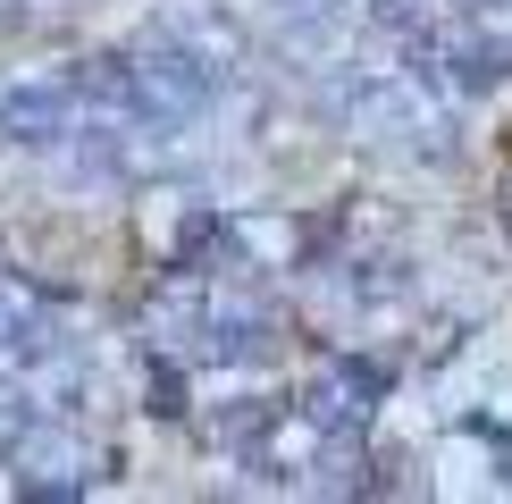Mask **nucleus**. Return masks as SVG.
Segmentation results:
<instances>
[{
  "instance_id": "nucleus-5",
  "label": "nucleus",
  "mask_w": 512,
  "mask_h": 504,
  "mask_svg": "<svg viewBox=\"0 0 512 504\" xmlns=\"http://www.w3.org/2000/svg\"><path fill=\"white\" fill-rule=\"evenodd\" d=\"M26 429H34V387L26 378H0V446H17Z\"/></svg>"
},
{
  "instance_id": "nucleus-3",
  "label": "nucleus",
  "mask_w": 512,
  "mask_h": 504,
  "mask_svg": "<svg viewBox=\"0 0 512 504\" xmlns=\"http://www.w3.org/2000/svg\"><path fill=\"white\" fill-rule=\"evenodd\" d=\"M9 454H17V496H84L93 488V454L68 429H26Z\"/></svg>"
},
{
  "instance_id": "nucleus-1",
  "label": "nucleus",
  "mask_w": 512,
  "mask_h": 504,
  "mask_svg": "<svg viewBox=\"0 0 512 504\" xmlns=\"http://www.w3.org/2000/svg\"><path fill=\"white\" fill-rule=\"evenodd\" d=\"M126 76H135V126H185L210 110V93H219V68L194 59L185 42H152V51L126 59Z\"/></svg>"
},
{
  "instance_id": "nucleus-7",
  "label": "nucleus",
  "mask_w": 512,
  "mask_h": 504,
  "mask_svg": "<svg viewBox=\"0 0 512 504\" xmlns=\"http://www.w3.org/2000/svg\"><path fill=\"white\" fill-rule=\"evenodd\" d=\"M152 412H185V378L177 370H152Z\"/></svg>"
},
{
  "instance_id": "nucleus-4",
  "label": "nucleus",
  "mask_w": 512,
  "mask_h": 504,
  "mask_svg": "<svg viewBox=\"0 0 512 504\" xmlns=\"http://www.w3.org/2000/svg\"><path fill=\"white\" fill-rule=\"evenodd\" d=\"M370 395H378V370H370V362H336V370H319V378H311L303 420H311L319 437H361V420H370Z\"/></svg>"
},
{
  "instance_id": "nucleus-6",
  "label": "nucleus",
  "mask_w": 512,
  "mask_h": 504,
  "mask_svg": "<svg viewBox=\"0 0 512 504\" xmlns=\"http://www.w3.org/2000/svg\"><path fill=\"white\" fill-rule=\"evenodd\" d=\"M26 320H34V303L17 286H0V353H17V336H26Z\"/></svg>"
},
{
  "instance_id": "nucleus-8",
  "label": "nucleus",
  "mask_w": 512,
  "mask_h": 504,
  "mask_svg": "<svg viewBox=\"0 0 512 504\" xmlns=\"http://www.w3.org/2000/svg\"><path fill=\"white\" fill-rule=\"evenodd\" d=\"M277 9H286V17H336L345 0H277Z\"/></svg>"
},
{
  "instance_id": "nucleus-2",
  "label": "nucleus",
  "mask_w": 512,
  "mask_h": 504,
  "mask_svg": "<svg viewBox=\"0 0 512 504\" xmlns=\"http://www.w3.org/2000/svg\"><path fill=\"white\" fill-rule=\"evenodd\" d=\"M76 76H34L17 93H0V135L9 143H68L76 135Z\"/></svg>"
}]
</instances>
